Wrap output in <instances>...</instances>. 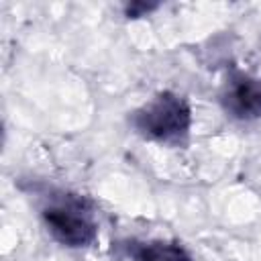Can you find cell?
<instances>
[{
  "label": "cell",
  "mask_w": 261,
  "mask_h": 261,
  "mask_svg": "<svg viewBox=\"0 0 261 261\" xmlns=\"http://www.w3.org/2000/svg\"><path fill=\"white\" fill-rule=\"evenodd\" d=\"M126 255L130 261H194L190 251L173 241H128Z\"/></svg>",
  "instance_id": "obj_4"
},
{
  "label": "cell",
  "mask_w": 261,
  "mask_h": 261,
  "mask_svg": "<svg viewBox=\"0 0 261 261\" xmlns=\"http://www.w3.org/2000/svg\"><path fill=\"white\" fill-rule=\"evenodd\" d=\"M41 218L49 234L63 247L82 249L98 239L94 208L80 194L51 192L41 206Z\"/></svg>",
  "instance_id": "obj_2"
},
{
  "label": "cell",
  "mask_w": 261,
  "mask_h": 261,
  "mask_svg": "<svg viewBox=\"0 0 261 261\" xmlns=\"http://www.w3.org/2000/svg\"><path fill=\"white\" fill-rule=\"evenodd\" d=\"M157 8V4H145V2H133V4H128L126 8H124V14L126 16H143L145 12H151V10H155Z\"/></svg>",
  "instance_id": "obj_5"
},
{
  "label": "cell",
  "mask_w": 261,
  "mask_h": 261,
  "mask_svg": "<svg viewBox=\"0 0 261 261\" xmlns=\"http://www.w3.org/2000/svg\"><path fill=\"white\" fill-rule=\"evenodd\" d=\"M130 126L147 141L184 147L192 133V108L184 96L163 90L130 114Z\"/></svg>",
  "instance_id": "obj_1"
},
{
  "label": "cell",
  "mask_w": 261,
  "mask_h": 261,
  "mask_svg": "<svg viewBox=\"0 0 261 261\" xmlns=\"http://www.w3.org/2000/svg\"><path fill=\"white\" fill-rule=\"evenodd\" d=\"M222 108L237 120L261 118V77L251 73H234L226 82L222 96Z\"/></svg>",
  "instance_id": "obj_3"
}]
</instances>
